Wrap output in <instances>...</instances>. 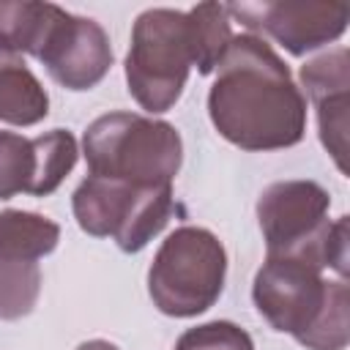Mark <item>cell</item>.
<instances>
[{"label": "cell", "mask_w": 350, "mask_h": 350, "mask_svg": "<svg viewBox=\"0 0 350 350\" xmlns=\"http://www.w3.org/2000/svg\"><path fill=\"white\" fill-rule=\"evenodd\" d=\"M208 93L213 129L243 150H282L304 139L306 98L276 49L254 36H232Z\"/></svg>", "instance_id": "obj_1"}, {"label": "cell", "mask_w": 350, "mask_h": 350, "mask_svg": "<svg viewBox=\"0 0 350 350\" xmlns=\"http://www.w3.org/2000/svg\"><path fill=\"white\" fill-rule=\"evenodd\" d=\"M252 298L273 331L290 334L306 350H345L350 342L347 279L309 260L265 257Z\"/></svg>", "instance_id": "obj_2"}, {"label": "cell", "mask_w": 350, "mask_h": 350, "mask_svg": "<svg viewBox=\"0 0 350 350\" xmlns=\"http://www.w3.org/2000/svg\"><path fill=\"white\" fill-rule=\"evenodd\" d=\"M331 194L314 180H276L257 200L265 257H301L347 279V216L328 219Z\"/></svg>", "instance_id": "obj_3"}, {"label": "cell", "mask_w": 350, "mask_h": 350, "mask_svg": "<svg viewBox=\"0 0 350 350\" xmlns=\"http://www.w3.org/2000/svg\"><path fill=\"white\" fill-rule=\"evenodd\" d=\"M88 172L129 186H170L183 161L172 123L137 112H107L82 137Z\"/></svg>", "instance_id": "obj_4"}, {"label": "cell", "mask_w": 350, "mask_h": 350, "mask_svg": "<svg viewBox=\"0 0 350 350\" xmlns=\"http://www.w3.org/2000/svg\"><path fill=\"white\" fill-rule=\"evenodd\" d=\"M224 276L227 252L221 241L205 227L183 224L161 241L148 268V293L161 314L197 317L219 301Z\"/></svg>", "instance_id": "obj_5"}, {"label": "cell", "mask_w": 350, "mask_h": 350, "mask_svg": "<svg viewBox=\"0 0 350 350\" xmlns=\"http://www.w3.org/2000/svg\"><path fill=\"white\" fill-rule=\"evenodd\" d=\"M194 68L186 11L148 8L134 19L126 55V85L148 112H167Z\"/></svg>", "instance_id": "obj_6"}, {"label": "cell", "mask_w": 350, "mask_h": 350, "mask_svg": "<svg viewBox=\"0 0 350 350\" xmlns=\"http://www.w3.org/2000/svg\"><path fill=\"white\" fill-rule=\"evenodd\" d=\"M77 224L93 238H115L134 254L142 252L170 221L175 211L170 186H129L109 178L88 175L71 197Z\"/></svg>", "instance_id": "obj_7"}, {"label": "cell", "mask_w": 350, "mask_h": 350, "mask_svg": "<svg viewBox=\"0 0 350 350\" xmlns=\"http://www.w3.org/2000/svg\"><path fill=\"white\" fill-rule=\"evenodd\" d=\"M227 14L249 30L282 44L290 55H306L336 41L350 22L345 0H273V3H232Z\"/></svg>", "instance_id": "obj_8"}, {"label": "cell", "mask_w": 350, "mask_h": 350, "mask_svg": "<svg viewBox=\"0 0 350 350\" xmlns=\"http://www.w3.org/2000/svg\"><path fill=\"white\" fill-rule=\"evenodd\" d=\"M36 57L57 85L77 93L96 88L115 60L107 30L96 19L77 16L60 5L52 8Z\"/></svg>", "instance_id": "obj_9"}, {"label": "cell", "mask_w": 350, "mask_h": 350, "mask_svg": "<svg viewBox=\"0 0 350 350\" xmlns=\"http://www.w3.org/2000/svg\"><path fill=\"white\" fill-rule=\"evenodd\" d=\"M306 96L317 109L320 142L347 172V126H350V52L336 46L306 60L298 71Z\"/></svg>", "instance_id": "obj_10"}, {"label": "cell", "mask_w": 350, "mask_h": 350, "mask_svg": "<svg viewBox=\"0 0 350 350\" xmlns=\"http://www.w3.org/2000/svg\"><path fill=\"white\" fill-rule=\"evenodd\" d=\"M49 115V96L38 77L14 52L0 49V120L36 126Z\"/></svg>", "instance_id": "obj_11"}, {"label": "cell", "mask_w": 350, "mask_h": 350, "mask_svg": "<svg viewBox=\"0 0 350 350\" xmlns=\"http://www.w3.org/2000/svg\"><path fill=\"white\" fill-rule=\"evenodd\" d=\"M60 241L57 221L33 213V211H0V257L38 262L49 252H55Z\"/></svg>", "instance_id": "obj_12"}, {"label": "cell", "mask_w": 350, "mask_h": 350, "mask_svg": "<svg viewBox=\"0 0 350 350\" xmlns=\"http://www.w3.org/2000/svg\"><path fill=\"white\" fill-rule=\"evenodd\" d=\"M189 22V38H191V57L194 68L200 74L216 71L221 55L227 52L232 41V27H230V14L227 5L221 3H197L194 8L186 11Z\"/></svg>", "instance_id": "obj_13"}, {"label": "cell", "mask_w": 350, "mask_h": 350, "mask_svg": "<svg viewBox=\"0 0 350 350\" xmlns=\"http://www.w3.org/2000/svg\"><path fill=\"white\" fill-rule=\"evenodd\" d=\"M55 3H0V49L33 55L41 46Z\"/></svg>", "instance_id": "obj_14"}, {"label": "cell", "mask_w": 350, "mask_h": 350, "mask_svg": "<svg viewBox=\"0 0 350 350\" xmlns=\"http://www.w3.org/2000/svg\"><path fill=\"white\" fill-rule=\"evenodd\" d=\"M33 142H36V159H38L33 197H46L68 178V172L77 164L79 148L74 134L66 129H52L46 134H38L33 137Z\"/></svg>", "instance_id": "obj_15"}, {"label": "cell", "mask_w": 350, "mask_h": 350, "mask_svg": "<svg viewBox=\"0 0 350 350\" xmlns=\"http://www.w3.org/2000/svg\"><path fill=\"white\" fill-rule=\"evenodd\" d=\"M36 142L14 131H0V200L36 191Z\"/></svg>", "instance_id": "obj_16"}, {"label": "cell", "mask_w": 350, "mask_h": 350, "mask_svg": "<svg viewBox=\"0 0 350 350\" xmlns=\"http://www.w3.org/2000/svg\"><path fill=\"white\" fill-rule=\"evenodd\" d=\"M41 295L38 262L0 257V320L27 317Z\"/></svg>", "instance_id": "obj_17"}, {"label": "cell", "mask_w": 350, "mask_h": 350, "mask_svg": "<svg viewBox=\"0 0 350 350\" xmlns=\"http://www.w3.org/2000/svg\"><path fill=\"white\" fill-rule=\"evenodd\" d=\"M175 350H254V342L241 325L230 320H211L180 334Z\"/></svg>", "instance_id": "obj_18"}, {"label": "cell", "mask_w": 350, "mask_h": 350, "mask_svg": "<svg viewBox=\"0 0 350 350\" xmlns=\"http://www.w3.org/2000/svg\"><path fill=\"white\" fill-rule=\"evenodd\" d=\"M77 350H120V347L112 345V342H107V339H88V342H82Z\"/></svg>", "instance_id": "obj_19"}]
</instances>
